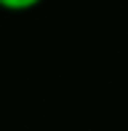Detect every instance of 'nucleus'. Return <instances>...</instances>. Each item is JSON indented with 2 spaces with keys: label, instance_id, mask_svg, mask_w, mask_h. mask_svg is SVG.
<instances>
[{
  "label": "nucleus",
  "instance_id": "f257e3e1",
  "mask_svg": "<svg viewBox=\"0 0 128 131\" xmlns=\"http://www.w3.org/2000/svg\"><path fill=\"white\" fill-rule=\"evenodd\" d=\"M37 5H43V0H0V11H8V14H27Z\"/></svg>",
  "mask_w": 128,
  "mask_h": 131
}]
</instances>
